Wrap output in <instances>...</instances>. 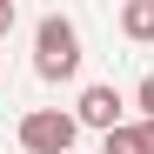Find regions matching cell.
<instances>
[{
	"mask_svg": "<svg viewBox=\"0 0 154 154\" xmlns=\"http://www.w3.org/2000/svg\"><path fill=\"white\" fill-rule=\"evenodd\" d=\"M34 74L40 81H74L81 74V27L67 14H47L34 27Z\"/></svg>",
	"mask_w": 154,
	"mask_h": 154,
	"instance_id": "obj_1",
	"label": "cell"
},
{
	"mask_svg": "<svg viewBox=\"0 0 154 154\" xmlns=\"http://www.w3.org/2000/svg\"><path fill=\"white\" fill-rule=\"evenodd\" d=\"M74 134H81V121L60 114V107L20 114V147H27V154H74Z\"/></svg>",
	"mask_w": 154,
	"mask_h": 154,
	"instance_id": "obj_2",
	"label": "cell"
},
{
	"mask_svg": "<svg viewBox=\"0 0 154 154\" xmlns=\"http://www.w3.org/2000/svg\"><path fill=\"white\" fill-rule=\"evenodd\" d=\"M121 87H107V81H94V87H81V100H74V121L81 127H100V134H114V127H127L121 121Z\"/></svg>",
	"mask_w": 154,
	"mask_h": 154,
	"instance_id": "obj_3",
	"label": "cell"
},
{
	"mask_svg": "<svg viewBox=\"0 0 154 154\" xmlns=\"http://www.w3.org/2000/svg\"><path fill=\"white\" fill-rule=\"evenodd\" d=\"M121 34L127 40H154V0H127L121 7Z\"/></svg>",
	"mask_w": 154,
	"mask_h": 154,
	"instance_id": "obj_4",
	"label": "cell"
},
{
	"mask_svg": "<svg viewBox=\"0 0 154 154\" xmlns=\"http://www.w3.org/2000/svg\"><path fill=\"white\" fill-rule=\"evenodd\" d=\"M100 154H141V121L114 127V134H100Z\"/></svg>",
	"mask_w": 154,
	"mask_h": 154,
	"instance_id": "obj_5",
	"label": "cell"
},
{
	"mask_svg": "<svg viewBox=\"0 0 154 154\" xmlns=\"http://www.w3.org/2000/svg\"><path fill=\"white\" fill-rule=\"evenodd\" d=\"M134 100H141V121H154V74H147L141 87H134Z\"/></svg>",
	"mask_w": 154,
	"mask_h": 154,
	"instance_id": "obj_6",
	"label": "cell"
},
{
	"mask_svg": "<svg viewBox=\"0 0 154 154\" xmlns=\"http://www.w3.org/2000/svg\"><path fill=\"white\" fill-rule=\"evenodd\" d=\"M14 20H20V14H14V0H0V40L14 34Z\"/></svg>",
	"mask_w": 154,
	"mask_h": 154,
	"instance_id": "obj_7",
	"label": "cell"
},
{
	"mask_svg": "<svg viewBox=\"0 0 154 154\" xmlns=\"http://www.w3.org/2000/svg\"><path fill=\"white\" fill-rule=\"evenodd\" d=\"M141 154H154V121H141Z\"/></svg>",
	"mask_w": 154,
	"mask_h": 154,
	"instance_id": "obj_8",
	"label": "cell"
}]
</instances>
